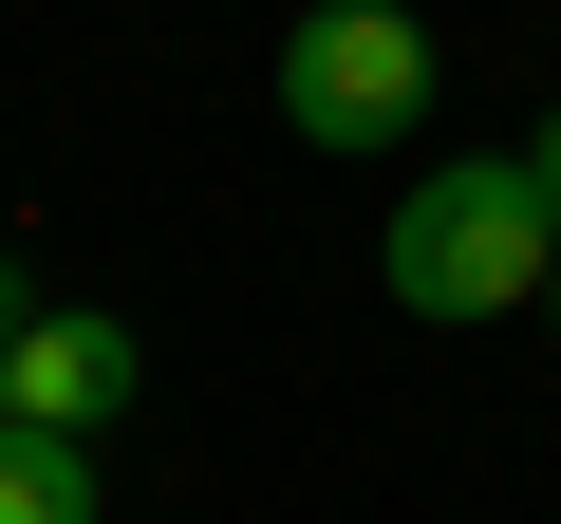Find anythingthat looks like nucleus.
I'll return each instance as SVG.
<instances>
[{
	"instance_id": "nucleus-1",
	"label": "nucleus",
	"mask_w": 561,
	"mask_h": 524,
	"mask_svg": "<svg viewBox=\"0 0 561 524\" xmlns=\"http://www.w3.org/2000/svg\"><path fill=\"white\" fill-rule=\"evenodd\" d=\"M542 282H561V225H542L524 150H449V169H412V206L375 225V300H393V319H431V338L524 319Z\"/></svg>"
},
{
	"instance_id": "nucleus-2",
	"label": "nucleus",
	"mask_w": 561,
	"mask_h": 524,
	"mask_svg": "<svg viewBox=\"0 0 561 524\" xmlns=\"http://www.w3.org/2000/svg\"><path fill=\"white\" fill-rule=\"evenodd\" d=\"M449 94V57H431V20L412 0H300V38H280V132L300 150H412V113Z\"/></svg>"
},
{
	"instance_id": "nucleus-3",
	"label": "nucleus",
	"mask_w": 561,
	"mask_h": 524,
	"mask_svg": "<svg viewBox=\"0 0 561 524\" xmlns=\"http://www.w3.org/2000/svg\"><path fill=\"white\" fill-rule=\"evenodd\" d=\"M131 375H150V338H131L113 300H38L20 338H0V431H57V449H113Z\"/></svg>"
},
{
	"instance_id": "nucleus-4",
	"label": "nucleus",
	"mask_w": 561,
	"mask_h": 524,
	"mask_svg": "<svg viewBox=\"0 0 561 524\" xmlns=\"http://www.w3.org/2000/svg\"><path fill=\"white\" fill-rule=\"evenodd\" d=\"M0 524H113V505H94V449H57V431H0Z\"/></svg>"
},
{
	"instance_id": "nucleus-5",
	"label": "nucleus",
	"mask_w": 561,
	"mask_h": 524,
	"mask_svg": "<svg viewBox=\"0 0 561 524\" xmlns=\"http://www.w3.org/2000/svg\"><path fill=\"white\" fill-rule=\"evenodd\" d=\"M524 187H542V225H561V113H542V132H524Z\"/></svg>"
},
{
	"instance_id": "nucleus-6",
	"label": "nucleus",
	"mask_w": 561,
	"mask_h": 524,
	"mask_svg": "<svg viewBox=\"0 0 561 524\" xmlns=\"http://www.w3.org/2000/svg\"><path fill=\"white\" fill-rule=\"evenodd\" d=\"M20 319H38V282H20V243H0V338H20Z\"/></svg>"
},
{
	"instance_id": "nucleus-7",
	"label": "nucleus",
	"mask_w": 561,
	"mask_h": 524,
	"mask_svg": "<svg viewBox=\"0 0 561 524\" xmlns=\"http://www.w3.org/2000/svg\"><path fill=\"white\" fill-rule=\"evenodd\" d=\"M542 300H561V282H542Z\"/></svg>"
}]
</instances>
